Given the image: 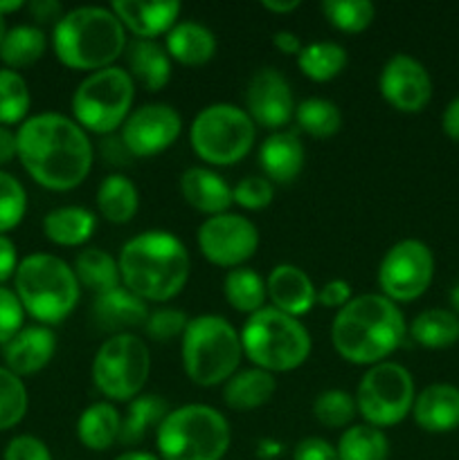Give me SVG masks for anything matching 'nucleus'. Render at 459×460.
Masks as SVG:
<instances>
[{"label": "nucleus", "mask_w": 459, "mask_h": 460, "mask_svg": "<svg viewBox=\"0 0 459 460\" xmlns=\"http://www.w3.org/2000/svg\"><path fill=\"white\" fill-rule=\"evenodd\" d=\"M18 160L32 180L50 191H72L90 175L94 146L72 117L39 112L18 126Z\"/></svg>", "instance_id": "obj_1"}, {"label": "nucleus", "mask_w": 459, "mask_h": 460, "mask_svg": "<svg viewBox=\"0 0 459 460\" xmlns=\"http://www.w3.org/2000/svg\"><path fill=\"white\" fill-rule=\"evenodd\" d=\"M408 335V323L399 304L381 292L358 295L336 313L331 323V344L345 362L374 367L387 362Z\"/></svg>", "instance_id": "obj_2"}, {"label": "nucleus", "mask_w": 459, "mask_h": 460, "mask_svg": "<svg viewBox=\"0 0 459 460\" xmlns=\"http://www.w3.org/2000/svg\"><path fill=\"white\" fill-rule=\"evenodd\" d=\"M122 286L142 301L166 304L184 290L192 274V259L178 236L165 229H148L129 238L120 256Z\"/></svg>", "instance_id": "obj_3"}, {"label": "nucleus", "mask_w": 459, "mask_h": 460, "mask_svg": "<svg viewBox=\"0 0 459 460\" xmlns=\"http://www.w3.org/2000/svg\"><path fill=\"white\" fill-rule=\"evenodd\" d=\"M129 31L111 7H75L63 13L52 30V49L72 70L97 72L124 57Z\"/></svg>", "instance_id": "obj_4"}, {"label": "nucleus", "mask_w": 459, "mask_h": 460, "mask_svg": "<svg viewBox=\"0 0 459 460\" xmlns=\"http://www.w3.org/2000/svg\"><path fill=\"white\" fill-rule=\"evenodd\" d=\"M14 292L22 310L40 326L66 322L81 299V283L72 265L54 254H30L18 263Z\"/></svg>", "instance_id": "obj_5"}, {"label": "nucleus", "mask_w": 459, "mask_h": 460, "mask_svg": "<svg viewBox=\"0 0 459 460\" xmlns=\"http://www.w3.org/2000/svg\"><path fill=\"white\" fill-rule=\"evenodd\" d=\"M184 376L196 386L225 385L243 359L241 335L220 314H198L189 319V326L180 341Z\"/></svg>", "instance_id": "obj_6"}, {"label": "nucleus", "mask_w": 459, "mask_h": 460, "mask_svg": "<svg viewBox=\"0 0 459 460\" xmlns=\"http://www.w3.org/2000/svg\"><path fill=\"white\" fill-rule=\"evenodd\" d=\"M160 460H223L232 445L230 422L210 404L171 409L156 431Z\"/></svg>", "instance_id": "obj_7"}, {"label": "nucleus", "mask_w": 459, "mask_h": 460, "mask_svg": "<svg viewBox=\"0 0 459 460\" xmlns=\"http://www.w3.org/2000/svg\"><path fill=\"white\" fill-rule=\"evenodd\" d=\"M238 335H241L243 358L250 359L252 367L264 368L273 376L300 368L313 349L304 323L279 313L273 305H266L259 313L250 314Z\"/></svg>", "instance_id": "obj_8"}, {"label": "nucleus", "mask_w": 459, "mask_h": 460, "mask_svg": "<svg viewBox=\"0 0 459 460\" xmlns=\"http://www.w3.org/2000/svg\"><path fill=\"white\" fill-rule=\"evenodd\" d=\"M135 81L126 67L111 66L90 72L72 94V119L94 135H111L133 112Z\"/></svg>", "instance_id": "obj_9"}, {"label": "nucleus", "mask_w": 459, "mask_h": 460, "mask_svg": "<svg viewBox=\"0 0 459 460\" xmlns=\"http://www.w3.org/2000/svg\"><path fill=\"white\" fill-rule=\"evenodd\" d=\"M256 126L234 103H210L194 117L189 126L192 151L212 166H232L250 153Z\"/></svg>", "instance_id": "obj_10"}, {"label": "nucleus", "mask_w": 459, "mask_h": 460, "mask_svg": "<svg viewBox=\"0 0 459 460\" xmlns=\"http://www.w3.org/2000/svg\"><path fill=\"white\" fill-rule=\"evenodd\" d=\"M93 382L111 402H130L142 395L151 373V353L147 341L135 332L112 335L93 358Z\"/></svg>", "instance_id": "obj_11"}, {"label": "nucleus", "mask_w": 459, "mask_h": 460, "mask_svg": "<svg viewBox=\"0 0 459 460\" xmlns=\"http://www.w3.org/2000/svg\"><path fill=\"white\" fill-rule=\"evenodd\" d=\"M414 380L412 373L399 362H381L367 368L356 391V409L367 425L387 429L412 413Z\"/></svg>", "instance_id": "obj_12"}, {"label": "nucleus", "mask_w": 459, "mask_h": 460, "mask_svg": "<svg viewBox=\"0 0 459 460\" xmlns=\"http://www.w3.org/2000/svg\"><path fill=\"white\" fill-rule=\"evenodd\" d=\"M435 277V256L418 238L394 243L378 265L381 295L394 304H410L426 295Z\"/></svg>", "instance_id": "obj_13"}, {"label": "nucleus", "mask_w": 459, "mask_h": 460, "mask_svg": "<svg viewBox=\"0 0 459 460\" xmlns=\"http://www.w3.org/2000/svg\"><path fill=\"white\" fill-rule=\"evenodd\" d=\"M198 250L219 268H243L259 250V229L250 218L228 211L202 220L196 234Z\"/></svg>", "instance_id": "obj_14"}, {"label": "nucleus", "mask_w": 459, "mask_h": 460, "mask_svg": "<svg viewBox=\"0 0 459 460\" xmlns=\"http://www.w3.org/2000/svg\"><path fill=\"white\" fill-rule=\"evenodd\" d=\"M183 133V119L169 103H144L126 117L122 139L133 157H153L174 146Z\"/></svg>", "instance_id": "obj_15"}, {"label": "nucleus", "mask_w": 459, "mask_h": 460, "mask_svg": "<svg viewBox=\"0 0 459 460\" xmlns=\"http://www.w3.org/2000/svg\"><path fill=\"white\" fill-rule=\"evenodd\" d=\"M295 97L286 76L274 67L255 72L246 88V112L255 126L277 133L295 117Z\"/></svg>", "instance_id": "obj_16"}, {"label": "nucleus", "mask_w": 459, "mask_h": 460, "mask_svg": "<svg viewBox=\"0 0 459 460\" xmlns=\"http://www.w3.org/2000/svg\"><path fill=\"white\" fill-rule=\"evenodd\" d=\"M382 99L399 112H421L432 99V79L426 66L410 54L387 58L378 76Z\"/></svg>", "instance_id": "obj_17"}, {"label": "nucleus", "mask_w": 459, "mask_h": 460, "mask_svg": "<svg viewBox=\"0 0 459 460\" xmlns=\"http://www.w3.org/2000/svg\"><path fill=\"white\" fill-rule=\"evenodd\" d=\"M266 292L274 310L288 317H304L318 304V288L309 274L292 263H279L266 279Z\"/></svg>", "instance_id": "obj_18"}, {"label": "nucleus", "mask_w": 459, "mask_h": 460, "mask_svg": "<svg viewBox=\"0 0 459 460\" xmlns=\"http://www.w3.org/2000/svg\"><path fill=\"white\" fill-rule=\"evenodd\" d=\"M57 353V335L48 326H25L3 346L4 368L18 377L34 376L52 362Z\"/></svg>", "instance_id": "obj_19"}, {"label": "nucleus", "mask_w": 459, "mask_h": 460, "mask_svg": "<svg viewBox=\"0 0 459 460\" xmlns=\"http://www.w3.org/2000/svg\"><path fill=\"white\" fill-rule=\"evenodd\" d=\"M112 13L120 18L126 31L142 40H156L160 34H169L171 27L178 22V0H162V3H144V0H115L111 4Z\"/></svg>", "instance_id": "obj_20"}, {"label": "nucleus", "mask_w": 459, "mask_h": 460, "mask_svg": "<svg viewBox=\"0 0 459 460\" xmlns=\"http://www.w3.org/2000/svg\"><path fill=\"white\" fill-rule=\"evenodd\" d=\"M147 319V301H142L138 295L126 290L124 286L94 296L93 322L97 323L99 331L111 332V337L135 331V328L144 326Z\"/></svg>", "instance_id": "obj_21"}, {"label": "nucleus", "mask_w": 459, "mask_h": 460, "mask_svg": "<svg viewBox=\"0 0 459 460\" xmlns=\"http://www.w3.org/2000/svg\"><path fill=\"white\" fill-rule=\"evenodd\" d=\"M180 193L189 207L207 214V218L228 214L230 207L234 205L232 187L207 166H189L180 175Z\"/></svg>", "instance_id": "obj_22"}, {"label": "nucleus", "mask_w": 459, "mask_h": 460, "mask_svg": "<svg viewBox=\"0 0 459 460\" xmlns=\"http://www.w3.org/2000/svg\"><path fill=\"white\" fill-rule=\"evenodd\" d=\"M412 418L428 434H448L459 427V389L430 385L414 398Z\"/></svg>", "instance_id": "obj_23"}, {"label": "nucleus", "mask_w": 459, "mask_h": 460, "mask_svg": "<svg viewBox=\"0 0 459 460\" xmlns=\"http://www.w3.org/2000/svg\"><path fill=\"white\" fill-rule=\"evenodd\" d=\"M259 164L270 182L291 184L304 169V146L292 130L270 133L259 146Z\"/></svg>", "instance_id": "obj_24"}, {"label": "nucleus", "mask_w": 459, "mask_h": 460, "mask_svg": "<svg viewBox=\"0 0 459 460\" xmlns=\"http://www.w3.org/2000/svg\"><path fill=\"white\" fill-rule=\"evenodd\" d=\"M126 72L133 76L135 85L148 93H158L171 81V57L156 40L135 39L126 45Z\"/></svg>", "instance_id": "obj_25"}, {"label": "nucleus", "mask_w": 459, "mask_h": 460, "mask_svg": "<svg viewBox=\"0 0 459 460\" xmlns=\"http://www.w3.org/2000/svg\"><path fill=\"white\" fill-rule=\"evenodd\" d=\"M165 49L180 66H205L216 54V36L210 27L196 21H178L166 34Z\"/></svg>", "instance_id": "obj_26"}, {"label": "nucleus", "mask_w": 459, "mask_h": 460, "mask_svg": "<svg viewBox=\"0 0 459 460\" xmlns=\"http://www.w3.org/2000/svg\"><path fill=\"white\" fill-rule=\"evenodd\" d=\"M277 380L264 368H241L223 385V402L234 411H255L270 402Z\"/></svg>", "instance_id": "obj_27"}, {"label": "nucleus", "mask_w": 459, "mask_h": 460, "mask_svg": "<svg viewBox=\"0 0 459 460\" xmlns=\"http://www.w3.org/2000/svg\"><path fill=\"white\" fill-rule=\"evenodd\" d=\"M97 216L86 207H57L43 218V234L58 247H81L93 238Z\"/></svg>", "instance_id": "obj_28"}, {"label": "nucleus", "mask_w": 459, "mask_h": 460, "mask_svg": "<svg viewBox=\"0 0 459 460\" xmlns=\"http://www.w3.org/2000/svg\"><path fill=\"white\" fill-rule=\"evenodd\" d=\"M122 416L111 402H94L76 420V438L90 452H106L120 443Z\"/></svg>", "instance_id": "obj_29"}, {"label": "nucleus", "mask_w": 459, "mask_h": 460, "mask_svg": "<svg viewBox=\"0 0 459 460\" xmlns=\"http://www.w3.org/2000/svg\"><path fill=\"white\" fill-rule=\"evenodd\" d=\"M97 209L108 223H130L140 209V191L133 180L122 173L106 175L97 187Z\"/></svg>", "instance_id": "obj_30"}, {"label": "nucleus", "mask_w": 459, "mask_h": 460, "mask_svg": "<svg viewBox=\"0 0 459 460\" xmlns=\"http://www.w3.org/2000/svg\"><path fill=\"white\" fill-rule=\"evenodd\" d=\"M169 404L153 394H142L135 400H130L126 416L122 418V431H120V443L126 447H133L147 440L151 431H158L162 420L169 413Z\"/></svg>", "instance_id": "obj_31"}, {"label": "nucleus", "mask_w": 459, "mask_h": 460, "mask_svg": "<svg viewBox=\"0 0 459 460\" xmlns=\"http://www.w3.org/2000/svg\"><path fill=\"white\" fill-rule=\"evenodd\" d=\"M410 337L423 349H450L459 341V317L453 310L428 308L412 319Z\"/></svg>", "instance_id": "obj_32"}, {"label": "nucleus", "mask_w": 459, "mask_h": 460, "mask_svg": "<svg viewBox=\"0 0 459 460\" xmlns=\"http://www.w3.org/2000/svg\"><path fill=\"white\" fill-rule=\"evenodd\" d=\"M72 270H75L81 288H88L90 292H94V296L122 286L117 259H112L108 252L99 250V247H84L76 254Z\"/></svg>", "instance_id": "obj_33"}, {"label": "nucleus", "mask_w": 459, "mask_h": 460, "mask_svg": "<svg viewBox=\"0 0 459 460\" xmlns=\"http://www.w3.org/2000/svg\"><path fill=\"white\" fill-rule=\"evenodd\" d=\"M223 295L234 310L248 314V317L266 308V299H268L264 277L246 265L228 270L223 279Z\"/></svg>", "instance_id": "obj_34"}, {"label": "nucleus", "mask_w": 459, "mask_h": 460, "mask_svg": "<svg viewBox=\"0 0 459 460\" xmlns=\"http://www.w3.org/2000/svg\"><path fill=\"white\" fill-rule=\"evenodd\" d=\"M297 67L306 79L315 84H327L342 75L346 67V49L333 40H315L302 48L297 54Z\"/></svg>", "instance_id": "obj_35"}, {"label": "nucleus", "mask_w": 459, "mask_h": 460, "mask_svg": "<svg viewBox=\"0 0 459 460\" xmlns=\"http://www.w3.org/2000/svg\"><path fill=\"white\" fill-rule=\"evenodd\" d=\"M48 49V36L36 25H16L7 31L0 45V61L9 70L34 66Z\"/></svg>", "instance_id": "obj_36"}, {"label": "nucleus", "mask_w": 459, "mask_h": 460, "mask_svg": "<svg viewBox=\"0 0 459 460\" xmlns=\"http://www.w3.org/2000/svg\"><path fill=\"white\" fill-rule=\"evenodd\" d=\"M340 460H387L390 458V438L378 427L351 425L342 431L336 445Z\"/></svg>", "instance_id": "obj_37"}, {"label": "nucleus", "mask_w": 459, "mask_h": 460, "mask_svg": "<svg viewBox=\"0 0 459 460\" xmlns=\"http://www.w3.org/2000/svg\"><path fill=\"white\" fill-rule=\"evenodd\" d=\"M295 121L306 135L327 139L340 130L342 112L333 102L322 97H309L295 106Z\"/></svg>", "instance_id": "obj_38"}, {"label": "nucleus", "mask_w": 459, "mask_h": 460, "mask_svg": "<svg viewBox=\"0 0 459 460\" xmlns=\"http://www.w3.org/2000/svg\"><path fill=\"white\" fill-rule=\"evenodd\" d=\"M32 106L27 81L16 70L0 67V126L22 124Z\"/></svg>", "instance_id": "obj_39"}, {"label": "nucleus", "mask_w": 459, "mask_h": 460, "mask_svg": "<svg viewBox=\"0 0 459 460\" xmlns=\"http://www.w3.org/2000/svg\"><path fill=\"white\" fill-rule=\"evenodd\" d=\"M322 13L336 30L360 34L376 18V7L369 0H324Z\"/></svg>", "instance_id": "obj_40"}, {"label": "nucleus", "mask_w": 459, "mask_h": 460, "mask_svg": "<svg viewBox=\"0 0 459 460\" xmlns=\"http://www.w3.org/2000/svg\"><path fill=\"white\" fill-rule=\"evenodd\" d=\"M356 398L345 389H327L315 398L313 418L327 429H342L351 427L356 418Z\"/></svg>", "instance_id": "obj_41"}, {"label": "nucleus", "mask_w": 459, "mask_h": 460, "mask_svg": "<svg viewBox=\"0 0 459 460\" xmlns=\"http://www.w3.org/2000/svg\"><path fill=\"white\" fill-rule=\"evenodd\" d=\"M27 404H30V398H27L22 377L0 367V431L14 429L25 418Z\"/></svg>", "instance_id": "obj_42"}, {"label": "nucleus", "mask_w": 459, "mask_h": 460, "mask_svg": "<svg viewBox=\"0 0 459 460\" xmlns=\"http://www.w3.org/2000/svg\"><path fill=\"white\" fill-rule=\"evenodd\" d=\"M27 211L25 187L12 173L0 171V234L12 232L21 225Z\"/></svg>", "instance_id": "obj_43"}, {"label": "nucleus", "mask_w": 459, "mask_h": 460, "mask_svg": "<svg viewBox=\"0 0 459 460\" xmlns=\"http://www.w3.org/2000/svg\"><path fill=\"white\" fill-rule=\"evenodd\" d=\"M189 326V317L183 310L176 308H160L156 313H148L147 323H144V332L148 340L160 341V344H169L171 340L180 337L183 340L184 331Z\"/></svg>", "instance_id": "obj_44"}, {"label": "nucleus", "mask_w": 459, "mask_h": 460, "mask_svg": "<svg viewBox=\"0 0 459 460\" xmlns=\"http://www.w3.org/2000/svg\"><path fill=\"white\" fill-rule=\"evenodd\" d=\"M232 198L238 207L248 211H259L273 202L274 187L268 178L264 175H248V178L238 180L232 187Z\"/></svg>", "instance_id": "obj_45"}, {"label": "nucleus", "mask_w": 459, "mask_h": 460, "mask_svg": "<svg viewBox=\"0 0 459 460\" xmlns=\"http://www.w3.org/2000/svg\"><path fill=\"white\" fill-rule=\"evenodd\" d=\"M22 322H25V310L16 292L0 286V344L4 346L14 335H18L25 328Z\"/></svg>", "instance_id": "obj_46"}, {"label": "nucleus", "mask_w": 459, "mask_h": 460, "mask_svg": "<svg viewBox=\"0 0 459 460\" xmlns=\"http://www.w3.org/2000/svg\"><path fill=\"white\" fill-rule=\"evenodd\" d=\"M3 460H52L50 447L40 438L30 434L16 436L4 447Z\"/></svg>", "instance_id": "obj_47"}, {"label": "nucleus", "mask_w": 459, "mask_h": 460, "mask_svg": "<svg viewBox=\"0 0 459 460\" xmlns=\"http://www.w3.org/2000/svg\"><path fill=\"white\" fill-rule=\"evenodd\" d=\"M97 153L108 166H117V169H122V166H129L130 162L135 160L133 153L129 151V146H126L124 139H122L120 130H117V133H111V135H104L102 142H99V146H97Z\"/></svg>", "instance_id": "obj_48"}, {"label": "nucleus", "mask_w": 459, "mask_h": 460, "mask_svg": "<svg viewBox=\"0 0 459 460\" xmlns=\"http://www.w3.org/2000/svg\"><path fill=\"white\" fill-rule=\"evenodd\" d=\"M292 460H340L338 458L336 445L328 440L318 438V436H309L302 438L292 449Z\"/></svg>", "instance_id": "obj_49"}, {"label": "nucleus", "mask_w": 459, "mask_h": 460, "mask_svg": "<svg viewBox=\"0 0 459 460\" xmlns=\"http://www.w3.org/2000/svg\"><path fill=\"white\" fill-rule=\"evenodd\" d=\"M351 299H354V292H351V286L345 279H331L318 290V304L322 308L336 310V313L345 308Z\"/></svg>", "instance_id": "obj_50"}, {"label": "nucleus", "mask_w": 459, "mask_h": 460, "mask_svg": "<svg viewBox=\"0 0 459 460\" xmlns=\"http://www.w3.org/2000/svg\"><path fill=\"white\" fill-rule=\"evenodd\" d=\"M27 9H30L32 18L39 25H48V22L57 25L63 18V13H66V9H63V4L58 0H34V3L27 4Z\"/></svg>", "instance_id": "obj_51"}, {"label": "nucleus", "mask_w": 459, "mask_h": 460, "mask_svg": "<svg viewBox=\"0 0 459 460\" xmlns=\"http://www.w3.org/2000/svg\"><path fill=\"white\" fill-rule=\"evenodd\" d=\"M18 263L21 261H18L14 241L9 236H4V234H0V286L16 274Z\"/></svg>", "instance_id": "obj_52"}, {"label": "nucleus", "mask_w": 459, "mask_h": 460, "mask_svg": "<svg viewBox=\"0 0 459 460\" xmlns=\"http://www.w3.org/2000/svg\"><path fill=\"white\" fill-rule=\"evenodd\" d=\"M273 45L279 49V52L291 54V57H297V54L302 52V48H304V45H302V40H300V36H297L295 31H291V30L274 31Z\"/></svg>", "instance_id": "obj_53"}, {"label": "nucleus", "mask_w": 459, "mask_h": 460, "mask_svg": "<svg viewBox=\"0 0 459 460\" xmlns=\"http://www.w3.org/2000/svg\"><path fill=\"white\" fill-rule=\"evenodd\" d=\"M441 128L448 135L450 139L459 142V97H454L453 102L446 106L444 117H441Z\"/></svg>", "instance_id": "obj_54"}, {"label": "nucleus", "mask_w": 459, "mask_h": 460, "mask_svg": "<svg viewBox=\"0 0 459 460\" xmlns=\"http://www.w3.org/2000/svg\"><path fill=\"white\" fill-rule=\"evenodd\" d=\"M14 157H18L16 133L9 130L7 126H0V166L9 164Z\"/></svg>", "instance_id": "obj_55"}, {"label": "nucleus", "mask_w": 459, "mask_h": 460, "mask_svg": "<svg viewBox=\"0 0 459 460\" xmlns=\"http://www.w3.org/2000/svg\"><path fill=\"white\" fill-rule=\"evenodd\" d=\"M300 0H261V7L273 13H291L300 9Z\"/></svg>", "instance_id": "obj_56"}, {"label": "nucleus", "mask_w": 459, "mask_h": 460, "mask_svg": "<svg viewBox=\"0 0 459 460\" xmlns=\"http://www.w3.org/2000/svg\"><path fill=\"white\" fill-rule=\"evenodd\" d=\"M115 460H160V456L153 452H142V449H129L115 456Z\"/></svg>", "instance_id": "obj_57"}, {"label": "nucleus", "mask_w": 459, "mask_h": 460, "mask_svg": "<svg viewBox=\"0 0 459 460\" xmlns=\"http://www.w3.org/2000/svg\"><path fill=\"white\" fill-rule=\"evenodd\" d=\"M22 7H25L22 0H0V16H7V13L18 12Z\"/></svg>", "instance_id": "obj_58"}, {"label": "nucleus", "mask_w": 459, "mask_h": 460, "mask_svg": "<svg viewBox=\"0 0 459 460\" xmlns=\"http://www.w3.org/2000/svg\"><path fill=\"white\" fill-rule=\"evenodd\" d=\"M450 305H453V313L459 317V281L450 290Z\"/></svg>", "instance_id": "obj_59"}, {"label": "nucleus", "mask_w": 459, "mask_h": 460, "mask_svg": "<svg viewBox=\"0 0 459 460\" xmlns=\"http://www.w3.org/2000/svg\"><path fill=\"white\" fill-rule=\"evenodd\" d=\"M7 21H4V16H0V45H3L4 36H7Z\"/></svg>", "instance_id": "obj_60"}]
</instances>
